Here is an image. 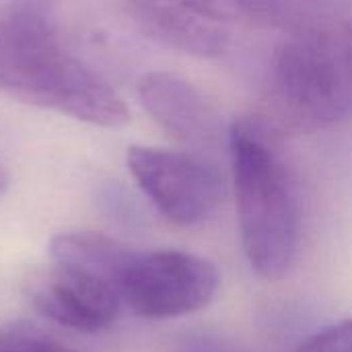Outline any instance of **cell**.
Listing matches in <instances>:
<instances>
[{"label": "cell", "instance_id": "cell-8", "mask_svg": "<svg viewBox=\"0 0 352 352\" xmlns=\"http://www.w3.org/2000/svg\"><path fill=\"white\" fill-rule=\"evenodd\" d=\"M124 10L151 39L196 56L221 58L231 43V25L214 2H126Z\"/></svg>", "mask_w": 352, "mask_h": 352}, {"label": "cell", "instance_id": "cell-9", "mask_svg": "<svg viewBox=\"0 0 352 352\" xmlns=\"http://www.w3.org/2000/svg\"><path fill=\"white\" fill-rule=\"evenodd\" d=\"M136 250L130 245L93 231L58 233L50 243L54 264L91 272L118 291V280Z\"/></svg>", "mask_w": 352, "mask_h": 352}, {"label": "cell", "instance_id": "cell-11", "mask_svg": "<svg viewBox=\"0 0 352 352\" xmlns=\"http://www.w3.org/2000/svg\"><path fill=\"white\" fill-rule=\"evenodd\" d=\"M291 352H352V318L316 332Z\"/></svg>", "mask_w": 352, "mask_h": 352}, {"label": "cell", "instance_id": "cell-13", "mask_svg": "<svg viewBox=\"0 0 352 352\" xmlns=\"http://www.w3.org/2000/svg\"><path fill=\"white\" fill-rule=\"evenodd\" d=\"M4 186H6V173L0 169V194H2V190H4Z\"/></svg>", "mask_w": 352, "mask_h": 352}, {"label": "cell", "instance_id": "cell-4", "mask_svg": "<svg viewBox=\"0 0 352 352\" xmlns=\"http://www.w3.org/2000/svg\"><path fill=\"white\" fill-rule=\"evenodd\" d=\"M128 169L148 202L177 227H200L217 217L227 182L208 157L192 151L132 146Z\"/></svg>", "mask_w": 352, "mask_h": 352}, {"label": "cell", "instance_id": "cell-6", "mask_svg": "<svg viewBox=\"0 0 352 352\" xmlns=\"http://www.w3.org/2000/svg\"><path fill=\"white\" fill-rule=\"evenodd\" d=\"M138 99L146 113L192 153H208L229 146V128L217 105L190 80L173 72H148L138 82Z\"/></svg>", "mask_w": 352, "mask_h": 352}, {"label": "cell", "instance_id": "cell-3", "mask_svg": "<svg viewBox=\"0 0 352 352\" xmlns=\"http://www.w3.org/2000/svg\"><path fill=\"white\" fill-rule=\"evenodd\" d=\"M270 66L278 126L316 132L352 118V19L314 14L287 31Z\"/></svg>", "mask_w": 352, "mask_h": 352}, {"label": "cell", "instance_id": "cell-7", "mask_svg": "<svg viewBox=\"0 0 352 352\" xmlns=\"http://www.w3.org/2000/svg\"><path fill=\"white\" fill-rule=\"evenodd\" d=\"M35 309L54 324L95 334L116 324L122 314V299L107 280L68 266H58L31 283Z\"/></svg>", "mask_w": 352, "mask_h": 352}, {"label": "cell", "instance_id": "cell-12", "mask_svg": "<svg viewBox=\"0 0 352 352\" xmlns=\"http://www.w3.org/2000/svg\"><path fill=\"white\" fill-rule=\"evenodd\" d=\"M169 352H252L243 344L231 340L225 334L210 332V330H194L179 336Z\"/></svg>", "mask_w": 352, "mask_h": 352}, {"label": "cell", "instance_id": "cell-10", "mask_svg": "<svg viewBox=\"0 0 352 352\" xmlns=\"http://www.w3.org/2000/svg\"><path fill=\"white\" fill-rule=\"evenodd\" d=\"M0 352H80L60 338L27 326L16 324L0 330Z\"/></svg>", "mask_w": 352, "mask_h": 352}, {"label": "cell", "instance_id": "cell-1", "mask_svg": "<svg viewBox=\"0 0 352 352\" xmlns=\"http://www.w3.org/2000/svg\"><path fill=\"white\" fill-rule=\"evenodd\" d=\"M0 91L93 126L130 120L122 95L68 50L47 2H0Z\"/></svg>", "mask_w": 352, "mask_h": 352}, {"label": "cell", "instance_id": "cell-2", "mask_svg": "<svg viewBox=\"0 0 352 352\" xmlns=\"http://www.w3.org/2000/svg\"><path fill=\"white\" fill-rule=\"evenodd\" d=\"M229 157L243 254L264 278L285 276L301 243V204L274 126L241 118L229 130Z\"/></svg>", "mask_w": 352, "mask_h": 352}, {"label": "cell", "instance_id": "cell-5", "mask_svg": "<svg viewBox=\"0 0 352 352\" xmlns=\"http://www.w3.org/2000/svg\"><path fill=\"white\" fill-rule=\"evenodd\" d=\"M219 285V270L206 258L179 250H136L120 274L118 295L138 318L173 320L204 309Z\"/></svg>", "mask_w": 352, "mask_h": 352}]
</instances>
